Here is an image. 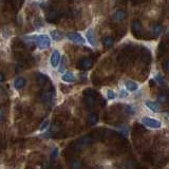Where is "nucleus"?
<instances>
[{
  "label": "nucleus",
  "instance_id": "cd10ccee",
  "mask_svg": "<svg viewBox=\"0 0 169 169\" xmlns=\"http://www.w3.org/2000/svg\"><path fill=\"white\" fill-rule=\"evenodd\" d=\"M126 111H127V113L129 115H133L135 113V110L132 106H127V107H126Z\"/></svg>",
  "mask_w": 169,
  "mask_h": 169
},
{
  "label": "nucleus",
  "instance_id": "c85d7f7f",
  "mask_svg": "<svg viewBox=\"0 0 169 169\" xmlns=\"http://www.w3.org/2000/svg\"><path fill=\"white\" fill-rule=\"evenodd\" d=\"M58 153H59V152H58V148H54L52 150V153H51V157H57V155H58Z\"/></svg>",
  "mask_w": 169,
  "mask_h": 169
},
{
  "label": "nucleus",
  "instance_id": "412c9836",
  "mask_svg": "<svg viewBox=\"0 0 169 169\" xmlns=\"http://www.w3.org/2000/svg\"><path fill=\"white\" fill-rule=\"evenodd\" d=\"M113 41H114V40H113L112 37H106V38L103 39V45L106 48H109V47H111V45H113Z\"/></svg>",
  "mask_w": 169,
  "mask_h": 169
},
{
  "label": "nucleus",
  "instance_id": "423d86ee",
  "mask_svg": "<svg viewBox=\"0 0 169 169\" xmlns=\"http://www.w3.org/2000/svg\"><path fill=\"white\" fill-rule=\"evenodd\" d=\"M59 17H60V13L56 10H53V11H51L50 13H48L47 21L50 23H53V22H55V21H57L58 19H59Z\"/></svg>",
  "mask_w": 169,
  "mask_h": 169
},
{
  "label": "nucleus",
  "instance_id": "7ed1b4c3",
  "mask_svg": "<svg viewBox=\"0 0 169 169\" xmlns=\"http://www.w3.org/2000/svg\"><path fill=\"white\" fill-rule=\"evenodd\" d=\"M67 38L70 39L71 41L75 42V44H79V45H84L86 41L84 37L78 33H68L67 34Z\"/></svg>",
  "mask_w": 169,
  "mask_h": 169
},
{
  "label": "nucleus",
  "instance_id": "2f4dec72",
  "mask_svg": "<svg viewBox=\"0 0 169 169\" xmlns=\"http://www.w3.org/2000/svg\"><path fill=\"white\" fill-rule=\"evenodd\" d=\"M3 79H4V76H3V74L0 72V82H3Z\"/></svg>",
  "mask_w": 169,
  "mask_h": 169
},
{
  "label": "nucleus",
  "instance_id": "6ab92c4d",
  "mask_svg": "<svg viewBox=\"0 0 169 169\" xmlns=\"http://www.w3.org/2000/svg\"><path fill=\"white\" fill-rule=\"evenodd\" d=\"M126 17V13L124 12V11H117L116 13L114 14L113 16V18L116 21H120V20H123L124 18Z\"/></svg>",
  "mask_w": 169,
  "mask_h": 169
},
{
  "label": "nucleus",
  "instance_id": "dca6fc26",
  "mask_svg": "<svg viewBox=\"0 0 169 169\" xmlns=\"http://www.w3.org/2000/svg\"><path fill=\"white\" fill-rule=\"evenodd\" d=\"M92 143V138L91 136H85V138H80V141L78 142V146L80 147H85V146H89Z\"/></svg>",
  "mask_w": 169,
  "mask_h": 169
},
{
  "label": "nucleus",
  "instance_id": "0eeeda50",
  "mask_svg": "<svg viewBox=\"0 0 169 169\" xmlns=\"http://www.w3.org/2000/svg\"><path fill=\"white\" fill-rule=\"evenodd\" d=\"M53 95H54L53 91L45 90L44 92L41 93V95H40V100H41L42 103H49V101H51V100L53 98Z\"/></svg>",
  "mask_w": 169,
  "mask_h": 169
},
{
  "label": "nucleus",
  "instance_id": "ddd939ff",
  "mask_svg": "<svg viewBox=\"0 0 169 169\" xmlns=\"http://www.w3.org/2000/svg\"><path fill=\"white\" fill-rule=\"evenodd\" d=\"M125 87L130 92H134V91L138 90V84L134 82H131V80H128V82H125Z\"/></svg>",
  "mask_w": 169,
  "mask_h": 169
},
{
  "label": "nucleus",
  "instance_id": "1a4fd4ad",
  "mask_svg": "<svg viewBox=\"0 0 169 169\" xmlns=\"http://www.w3.org/2000/svg\"><path fill=\"white\" fill-rule=\"evenodd\" d=\"M145 105H146V107H148L152 112H154V113L161 112V107L157 103H154V101H145Z\"/></svg>",
  "mask_w": 169,
  "mask_h": 169
},
{
  "label": "nucleus",
  "instance_id": "4be33fe9",
  "mask_svg": "<svg viewBox=\"0 0 169 169\" xmlns=\"http://www.w3.org/2000/svg\"><path fill=\"white\" fill-rule=\"evenodd\" d=\"M157 100H159V101L161 104H167L169 101V96L167 94H160L159 96H157Z\"/></svg>",
  "mask_w": 169,
  "mask_h": 169
},
{
  "label": "nucleus",
  "instance_id": "c756f323",
  "mask_svg": "<svg viewBox=\"0 0 169 169\" xmlns=\"http://www.w3.org/2000/svg\"><path fill=\"white\" fill-rule=\"evenodd\" d=\"M127 95H128V93L126 92L125 90H120V97H126Z\"/></svg>",
  "mask_w": 169,
  "mask_h": 169
},
{
  "label": "nucleus",
  "instance_id": "b1692460",
  "mask_svg": "<svg viewBox=\"0 0 169 169\" xmlns=\"http://www.w3.org/2000/svg\"><path fill=\"white\" fill-rule=\"evenodd\" d=\"M65 70H66V57H63L60 67H59V69H58V71H59L60 73H63V72H65Z\"/></svg>",
  "mask_w": 169,
  "mask_h": 169
},
{
  "label": "nucleus",
  "instance_id": "a211bd4d",
  "mask_svg": "<svg viewBox=\"0 0 169 169\" xmlns=\"http://www.w3.org/2000/svg\"><path fill=\"white\" fill-rule=\"evenodd\" d=\"M48 82H49V78H48L45 74H38V75H37V82H38V85L45 86Z\"/></svg>",
  "mask_w": 169,
  "mask_h": 169
},
{
  "label": "nucleus",
  "instance_id": "f03ea898",
  "mask_svg": "<svg viewBox=\"0 0 169 169\" xmlns=\"http://www.w3.org/2000/svg\"><path fill=\"white\" fill-rule=\"evenodd\" d=\"M142 123H143L144 125H146L147 127L152 128V129H159V128H161V126H162L160 120L151 119V117H146V116L142 119Z\"/></svg>",
  "mask_w": 169,
  "mask_h": 169
},
{
  "label": "nucleus",
  "instance_id": "6e6552de",
  "mask_svg": "<svg viewBox=\"0 0 169 169\" xmlns=\"http://www.w3.org/2000/svg\"><path fill=\"white\" fill-rule=\"evenodd\" d=\"M23 1H25V0H9L7 2H9L11 9L14 11V12H17V11H19L21 5L23 4Z\"/></svg>",
  "mask_w": 169,
  "mask_h": 169
},
{
  "label": "nucleus",
  "instance_id": "f3484780",
  "mask_svg": "<svg viewBox=\"0 0 169 169\" xmlns=\"http://www.w3.org/2000/svg\"><path fill=\"white\" fill-rule=\"evenodd\" d=\"M51 37L53 38V40H55V41H59V40H61V38L63 37V34L60 33L59 31H51Z\"/></svg>",
  "mask_w": 169,
  "mask_h": 169
},
{
  "label": "nucleus",
  "instance_id": "4468645a",
  "mask_svg": "<svg viewBox=\"0 0 169 169\" xmlns=\"http://www.w3.org/2000/svg\"><path fill=\"white\" fill-rule=\"evenodd\" d=\"M70 167L71 169H82V161L78 159H74L70 162Z\"/></svg>",
  "mask_w": 169,
  "mask_h": 169
},
{
  "label": "nucleus",
  "instance_id": "473e14b6",
  "mask_svg": "<svg viewBox=\"0 0 169 169\" xmlns=\"http://www.w3.org/2000/svg\"><path fill=\"white\" fill-rule=\"evenodd\" d=\"M2 119H3V112H2V110H0V122L2 120Z\"/></svg>",
  "mask_w": 169,
  "mask_h": 169
},
{
  "label": "nucleus",
  "instance_id": "f257e3e1",
  "mask_svg": "<svg viewBox=\"0 0 169 169\" xmlns=\"http://www.w3.org/2000/svg\"><path fill=\"white\" fill-rule=\"evenodd\" d=\"M36 45H38L39 49H47L50 47L51 41L48 35H39L36 37Z\"/></svg>",
  "mask_w": 169,
  "mask_h": 169
},
{
  "label": "nucleus",
  "instance_id": "9b49d317",
  "mask_svg": "<svg viewBox=\"0 0 169 169\" xmlns=\"http://www.w3.org/2000/svg\"><path fill=\"white\" fill-rule=\"evenodd\" d=\"M86 37H87V40L89 41V44H90L91 45H96L95 35H94V32H93L92 29L88 30L87 34H86Z\"/></svg>",
  "mask_w": 169,
  "mask_h": 169
},
{
  "label": "nucleus",
  "instance_id": "20e7f679",
  "mask_svg": "<svg viewBox=\"0 0 169 169\" xmlns=\"http://www.w3.org/2000/svg\"><path fill=\"white\" fill-rule=\"evenodd\" d=\"M93 65V61L90 58H82L79 60V63H77V68L80 70H89Z\"/></svg>",
  "mask_w": 169,
  "mask_h": 169
},
{
  "label": "nucleus",
  "instance_id": "39448f33",
  "mask_svg": "<svg viewBox=\"0 0 169 169\" xmlns=\"http://www.w3.org/2000/svg\"><path fill=\"white\" fill-rule=\"evenodd\" d=\"M60 53L58 52L57 50L53 51L52 55H51V58H50V63H51V66L53 67V68H56L58 65H59V61H60Z\"/></svg>",
  "mask_w": 169,
  "mask_h": 169
},
{
  "label": "nucleus",
  "instance_id": "f8f14e48",
  "mask_svg": "<svg viewBox=\"0 0 169 169\" xmlns=\"http://www.w3.org/2000/svg\"><path fill=\"white\" fill-rule=\"evenodd\" d=\"M25 85H26V79L23 78V77H17L14 82V87L17 90L22 89V88L25 87Z\"/></svg>",
  "mask_w": 169,
  "mask_h": 169
},
{
  "label": "nucleus",
  "instance_id": "9d476101",
  "mask_svg": "<svg viewBox=\"0 0 169 169\" xmlns=\"http://www.w3.org/2000/svg\"><path fill=\"white\" fill-rule=\"evenodd\" d=\"M142 25L139 21H134L132 23V31H133V34L138 37H141V33H142Z\"/></svg>",
  "mask_w": 169,
  "mask_h": 169
},
{
  "label": "nucleus",
  "instance_id": "bb28decb",
  "mask_svg": "<svg viewBox=\"0 0 169 169\" xmlns=\"http://www.w3.org/2000/svg\"><path fill=\"white\" fill-rule=\"evenodd\" d=\"M107 96H108L109 100H114L115 98V93L113 90L109 89L108 91H107Z\"/></svg>",
  "mask_w": 169,
  "mask_h": 169
},
{
  "label": "nucleus",
  "instance_id": "2eb2a0df",
  "mask_svg": "<svg viewBox=\"0 0 169 169\" xmlns=\"http://www.w3.org/2000/svg\"><path fill=\"white\" fill-rule=\"evenodd\" d=\"M63 80L66 82H75V76L73 73H71V72H67L63 75Z\"/></svg>",
  "mask_w": 169,
  "mask_h": 169
},
{
  "label": "nucleus",
  "instance_id": "a878e982",
  "mask_svg": "<svg viewBox=\"0 0 169 169\" xmlns=\"http://www.w3.org/2000/svg\"><path fill=\"white\" fill-rule=\"evenodd\" d=\"M49 124H50V122H49V120H45V122L42 123L41 125H40V128H39V129L41 130V131L45 130V129H47L48 127H49Z\"/></svg>",
  "mask_w": 169,
  "mask_h": 169
},
{
  "label": "nucleus",
  "instance_id": "393cba45",
  "mask_svg": "<svg viewBox=\"0 0 169 169\" xmlns=\"http://www.w3.org/2000/svg\"><path fill=\"white\" fill-rule=\"evenodd\" d=\"M154 79L157 80V82H159V84H161V85H164V84H165V79H164V77H163L161 74H157V76L154 77Z\"/></svg>",
  "mask_w": 169,
  "mask_h": 169
},
{
  "label": "nucleus",
  "instance_id": "aec40b11",
  "mask_svg": "<svg viewBox=\"0 0 169 169\" xmlns=\"http://www.w3.org/2000/svg\"><path fill=\"white\" fill-rule=\"evenodd\" d=\"M98 120V117L96 114H90L89 119H88V123H89L90 126H94Z\"/></svg>",
  "mask_w": 169,
  "mask_h": 169
},
{
  "label": "nucleus",
  "instance_id": "72a5a7b5",
  "mask_svg": "<svg viewBox=\"0 0 169 169\" xmlns=\"http://www.w3.org/2000/svg\"><path fill=\"white\" fill-rule=\"evenodd\" d=\"M167 115H168V117H169V111L167 112Z\"/></svg>",
  "mask_w": 169,
  "mask_h": 169
},
{
  "label": "nucleus",
  "instance_id": "7c9ffc66",
  "mask_svg": "<svg viewBox=\"0 0 169 169\" xmlns=\"http://www.w3.org/2000/svg\"><path fill=\"white\" fill-rule=\"evenodd\" d=\"M165 68H166V70H167V71H169V60L166 61V63H165Z\"/></svg>",
  "mask_w": 169,
  "mask_h": 169
},
{
  "label": "nucleus",
  "instance_id": "5701e85b",
  "mask_svg": "<svg viewBox=\"0 0 169 169\" xmlns=\"http://www.w3.org/2000/svg\"><path fill=\"white\" fill-rule=\"evenodd\" d=\"M161 32H162V26H161L160 25H155L153 26V34L154 36H159V35L161 34Z\"/></svg>",
  "mask_w": 169,
  "mask_h": 169
}]
</instances>
